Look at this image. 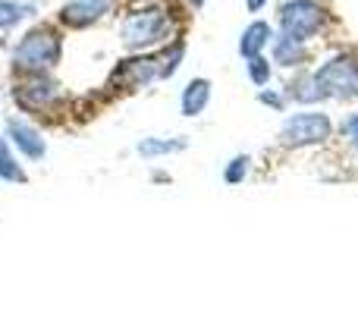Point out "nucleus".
Here are the masks:
<instances>
[{
  "instance_id": "obj_1",
  "label": "nucleus",
  "mask_w": 358,
  "mask_h": 314,
  "mask_svg": "<svg viewBox=\"0 0 358 314\" xmlns=\"http://www.w3.org/2000/svg\"><path fill=\"white\" fill-rule=\"evenodd\" d=\"M173 35V16L164 3H148L132 10L120 25V41L126 50H148L157 44H167Z\"/></svg>"
},
{
  "instance_id": "obj_2",
  "label": "nucleus",
  "mask_w": 358,
  "mask_h": 314,
  "mask_svg": "<svg viewBox=\"0 0 358 314\" xmlns=\"http://www.w3.org/2000/svg\"><path fill=\"white\" fill-rule=\"evenodd\" d=\"M60 60H63V35L48 22L29 29L13 48V66L31 76L50 73Z\"/></svg>"
},
{
  "instance_id": "obj_3",
  "label": "nucleus",
  "mask_w": 358,
  "mask_h": 314,
  "mask_svg": "<svg viewBox=\"0 0 358 314\" xmlns=\"http://www.w3.org/2000/svg\"><path fill=\"white\" fill-rule=\"evenodd\" d=\"M280 35H289L296 41H311L321 35L324 22H327V10L317 0H286L280 6Z\"/></svg>"
},
{
  "instance_id": "obj_4",
  "label": "nucleus",
  "mask_w": 358,
  "mask_h": 314,
  "mask_svg": "<svg viewBox=\"0 0 358 314\" xmlns=\"http://www.w3.org/2000/svg\"><path fill=\"white\" fill-rule=\"evenodd\" d=\"M334 136V123L327 113L321 110H305L286 117L283 129H280V142L286 148H308V145H324Z\"/></svg>"
},
{
  "instance_id": "obj_5",
  "label": "nucleus",
  "mask_w": 358,
  "mask_h": 314,
  "mask_svg": "<svg viewBox=\"0 0 358 314\" xmlns=\"http://www.w3.org/2000/svg\"><path fill=\"white\" fill-rule=\"evenodd\" d=\"M315 76L324 82L330 98H340V101L358 98V60L352 54L330 57Z\"/></svg>"
},
{
  "instance_id": "obj_6",
  "label": "nucleus",
  "mask_w": 358,
  "mask_h": 314,
  "mask_svg": "<svg viewBox=\"0 0 358 314\" xmlns=\"http://www.w3.org/2000/svg\"><path fill=\"white\" fill-rule=\"evenodd\" d=\"M155 79H157V54L126 57L110 73V85H117V88H145Z\"/></svg>"
},
{
  "instance_id": "obj_7",
  "label": "nucleus",
  "mask_w": 358,
  "mask_h": 314,
  "mask_svg": "<svg viewBox=\"0 0 358 314\" xmlns=\"http://www.w3.org/2000/svg\"><path fill=\"white\" fill-rule=\"evenodd\" d=\"M110 10H113V0H69V3L60 6L57 22L63 29H92Z\"/></svg>"
},
{
  "instance_id": "obj_8",
  "label": "nucleus",
  "mask_w": 358,
  "mask_h": 314,
  "mask_svg": "<svg viewBox=\"0 0 358 314\" xmlns=\"http://www.w3.org/2000/svg\"><path fill=\"white\" fill-rule=\"evenodd\" d=\"M57 85L50 79H44V73H35L29 82H22V85H16V92H13V98H16L19 107H25V110H35V107H48L50 101H57Z\"/></svg>"
},
{
  "instance_id": "obj_9",
  "label": "nucleus",
  "mask_w": 358,
  "mask_h": 314,
  "mask_svg": "<svg viewBox=\"0 0 358 314\" xmlns=\"http://www.w3.org/2000/svg\"><path fill=\"white\" fill-rule=\"evenodd\" d=\"M6 136L13 138V145H16L29 160H44V155H48L44 136L35 129V126L22 123V120H6Z\"/></svg>"
},
{
  "instance_id": "obj_10",
  "label": "nucleus",
  "mask_w": 358,
  "mask_h": 314,
  "mask_svg": "<svg viewBox=\"0 0 358 314\" xmlns=\"http://www.w3.org/2000/svg\"><path fill=\"white\" fill-rule=\"evenodd\" d=\"M286 98H292L296 104H321L330 94L315 73H305V76H296V79L286 85Z\"/></svg>"
},
{
  "instance_id": "obj_11",
  "label": "nucleus",
  "mask_w": 358,
  "mask_h": 314,
  "mask_svg": "<svg viewBox=\"0 0 358 314\" xmlns=\"http://www.w3.org/2000/svg\"><path fill=\"white\" fill-rule=\"evenodd\" d=\"M273 41V25L267 22V19H255V22L245 25V31H242L239 38V54L245 57H258L264 54V48Z\"/></svg>"
},
{
  "instance_id": "obj_12",
  "label": "nucleus",
  "mask_w": 358,
  "mask_h": 314,
  "mask_svg": "<svg viewBox=\"0 0 358 314\" xmlns=\"http://www.w3.org/2000/svg\"><path fill=\"white\" fill-rule=\"evenodd\" d=\"M210 104V82L208 79H192L182 88V98H179V110L182 117H201L204 107Z\"/></svg>"
},
{
  "instance_id": "obj_13",
  "label": "nucleus",
  "mask_w": 358,
  "mask_h": 314,
  "mask_svg": "<svg viewBox=\"0 0 358 314\" xmlns=\"http://www.w3.org/2000/svg\"><path fill=\"white\" fill-rule=\"evenodd\" d=\"M271 44H273V63H280V66H302L308 60L305 41H296L289 35H273Z\"/></svg>"
},
{
  "instance_id": "obj_14",
  "label": "nucleus",
  "mask_w": 358,
  "mask_h": 314,
  "mask_svg": "<svg viewBox=\"0 0 358 314\" xmlns=\"http://www.w3.org/2000/svg\"><path fill=\"white\" fill-rule=\"evenodd\" d=\"M38 13V3L31 0H0V31L16 29L19 22L31 19Z\"/></svg>"
},
{
  "instance_id": "obj_15",
  "label": "nucleus",
  "mask_w": 358,
  "mask_h": 314,
  "mask_svg": "<svg viewBox=\"0 0 358 314\" xmlns=\"http://www.w3.org/2000/svg\"><path fill=\"white\" fill-rule=\"evenodd\" d=\"M185 60V41L182 38H173V41L161 44V54H157V79H170L176 76V69L182 66Z\"/></svg>"
},
{
  "instance_id": "obj_16",
  "label": "nucleus",
  "mask_w": 358,
  "mask_h": 314,
  "mask_svg": "<svg viewBox=\"0 0 358 314\" xmlns=\"http://www.w3.org/2000/svg\"><path fill=\"white\" fill-rule=\"evenodd\" d=\"M189 148L185 138H142L138 142V155L142 157H164V155H179Z\"/></svg>"
},
{
  "instance_id": "obj_17",
  "label": "nucleus",
  "mask_w": 358,
  "mask_h": 314,
  "mask_svg": "<svg viewBox=\"0 0 358 314\" xmlns=\"http://www.w3.org/2000/svg\"><path fill=\"white\" fill-rule=\"evenodd\" d=\"M0 179H6V183H16V185H25V183H29V176H25L22 164L13 157L10 145H6L3 138H0Z\"/></svg>"
},
{
  "instance_id": "obj_18",
  "label": "nucleus",
  "mask_w": 358,
  "mask_h": 314,
  "mask_svg": "<svg viewBox=\"0 0 358 314\" xmlns=\"http://www.w3.org/2000/svg\"><path fill=\"white\" fill-rule=\"evenodd\" d=\"M245 69H248V79H252V85H258V88L271 85L273 66H271V60H267L264 54H258V57H248V60H245Z\"/></svg>"
},
{
  "instance_id": "obj_19",
  "label": "nucleus",
  "mask_w": 358,
  "mask_h": 314,
  "mask_svg": "<svg viewBox=\"0 0 358 314\" xmlns=\"http://www.w3.org/2000/svg\"><path fill=\"white\" fill-rule=\"evenodd\" d=\"M248 170H252V157H248V155H236L227 166H223V183H227V185H239V183H245Z\"/></svg>"
},
{
  "instance_id": "obj_20",
  "label": "nucleus",
  "mask_w": 358,
  "mask_h": 314,
  "mask_svg": "<svg viewBox=\"0 0 358 314\" xmlns=\"http://www.w3.org/2000/svg\"><path fill=\"white\" fill-rule=\"evenodd\" d=\"M343 138H349V145L358 148V113H352V117L343 120Z\"/></svg>"
},
{
  "instance_id": "obj_21",
  "label": "nucleus",
  "mask_w": 358,
  "mask_h": 314,
  "mask_svg": "<svg viewBox=\"0 0 358 314\" xmlns=\"http://www.w3.org/2000/svg\"><path fill=\"white\" fill-rule=\"evenodd\" d=\"M258 101H261V104H267V107H273V110H283V107H286V98H283V94L267 92V88H261V92H258Z\"/></svg>"
},
{
  "instance_id": "obj_22",
  "label": "nucleus",
  "mask_w": 358,
  "mask_h": 314,
  "mask_svg": "<svg viewBox=\"0 0 358 314\" xmlns=\"http://www.w3.org/2000/svg\"><path fill=\"white\" fill-rule=\"evenodd\" d=\"M267 6V0H245V10L248 13H261Z\"/></svg>"
},
{
  "instance_id": "obj_23",
  "label": "nucleus",
  "mask_w": 358,
  "mask_h": 314,
  "mask_svg": "<svg viewBox=\"0 0 358 314\" xmlns=\"http://www.w3.org/2000/svg\"><path fill=\"white\" fill-rule=\"evenodd\" d=\"M189 3H192V6H204V0H189Z\"/></svg>"
}]
</instances>
